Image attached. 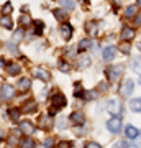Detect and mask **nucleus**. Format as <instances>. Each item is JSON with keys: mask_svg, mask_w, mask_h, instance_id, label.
<instances>
[{"mask_svg": "<svg viewBox=\"0 0 141 148\" xmlns=\"http://www.w3.org/2000/svg\"><path fill=\"white\" fill-rule=\"evenodd\" d=\"M66 104H67V101H66V97H64L63 94H59V92H56V94L51 95V109H49V112L48 114H51V115H54L58 110H61V109H64L66 107Z\"/></svg>", "mask_w": 141, "mask_h": 148, "instance_id": "nucleus-1", "label": "nucleus"}, {"mask_svg": "<svg viewBox=\"0 0 141 148\" xmlns=\"http://www.w3.org/2000/svg\"><path fill=\"white\" fill-rule=\"evenodd\" d=\"M107 109H108V112L113 117H120L121 114H123V104H121V101H118L116 97L110 99L108 104H107Z\"/></svg>", "mask_w": 141, "mask_h": 148, "instance_id": "nucleus-2", "label": "nucleus"}, {"mask_svg": "<svg viewBox=\"0 0 141 148\" xmlns=\"http://www.w3.org/2000/svg\"><path fill=\"white\" fill-rule=\"evenodd\" d=\"M123 64H115V66H110V68H107V77H108L112 82H115L116 79H120V76L123 74Z\"/></svg>", "mask_w": 141, "mask_h": 148, "instance_id": "nucleus-3", "label": "nucleus"}, {"mask_svg": "<svg viewBox=\"0 0 141 148\" xmlns=\"http://www.w3.org/2000/svg\"><path fill=\"white\" fill-rule=\"evenodd\" d=\"M107 128H108V132H112V133H120V130H121L120 117H112V119L107 122Z\"/></svg>", "mask_w": 141, "mask_h": 148, "instance_id": "nucleus-4", "label": "nucleus"}, {"mask_svg": "<svg viewBox=\"0 0 141 148\" xmlns=\"http://www.w3.org/2000/svg\"><path fill=\"white\" fill-rule=\"evenodd\" d=\"M133 90H135V82H133V79L123 81V84H121V87H120V94L123 95V97H128V95H131Z\"/></svg>", "mask_w": 141, "mask_h": 148, "instance_id": "nucleus-5", "label": "nucleus"}, {"mask_svg": "<svg viewBox=\"0 0 141 148\" xmlns=\"http://www.w3.org/2000/svg\"><path fill=\"white\" fill-rule=\"evenodd\" d=\"M13 95H15V90L10 84L2 86V101H10V99H13Z\"/></svg>", "mask_w": 141, "mask_h": 148, "instance_id": "nucleus-6", "label": "nucleus"}, {"mask_svg": "<svg viewBox=\"0 0 141 148\" xmlns=\"http://www.w3.org/2000/svg\"><path fill=\"white\" fill-rule=\"evenodd\" d=\"M35 125H33L30 120H23V122H20V132H23V133H26V135H33L35 133Z\"/></svg>", "mask_w": 141, "mask_h": 148, "instance_id": "nucleus-7", "label": "nucleus"}, {"mask_svg": "<svg viewBox=\"0 0 141 148\" xmlns=\"http://www.w3.org/2000/svg\"><path fill=\"white\" fill-rule=\"evenodd\" d=\"M40 127L44 128V130L52 127V115L51 114H43V115L40 117Z\"/></svg>", "mask_w": 141, "mask_h": 148, "instance_id": "nucleus-8", "label": "nucleus"}, {"mask_svg": "<svg viewBox=\"0 0 141 148\" xmlns=\"http://www.w3.org/2000/svg\"><path fill=\"white\" fill-rule=\"evenodd\" d=\"M69 119H71L72 123H76V125H79V127H80L82 123H85V115H84L82 112H72Z\"/></svg>", "mask_w": 141, "mask_h": 148, "instance_id": "nucleus-9", "label": "nucleus"}, {"mask_svg": "<svg viewBox=\"0 0 141 148\" xmlns=\"http://www.w3.org/2000/svg\"><path fill=\"white\" fill-rule=\"evenodd\" d=\"M115 54H116V48L115 46H107V48H104L102 56H104L105 61H112V59L115 58Z\"/></svg>", "mask_w": 141, "mask_h": 148, "instance_id": "nucleus-10", "label": "nucleus"}, {"mask_svg": "<svg viewBox=\"0 0 141 148\" xmlns=\"http://www.w3.org/2000/svg\"><path fill=\"white\" fill-rule=\"evenodd\" d=\"M38 109V106H36V102L33 101V99H30V101H26L25 102V106L21 107V112L23 114H33V112Z\"/></svg>", "mask_w": 141, "mask_h": 148, "instance_id": "nucleus-11", "label": "nucleus"}, {"mask_svg": "<svg viewBox=\"0 0 141 148\" xmlns=\"http://www.w3.org/2000/svg\"><path fill=\"white\" fill-rule=\"evenodd\" d=\"M33 76H35V77H38V79L44 81V82L51 79V74L48 73V71H44V69H40V68H38V69H33Z\"/></svg>", "mask_w": 141, "mask_h": 148, "instance_id": "nucleus-12", "label": "nucleus"}, {"mask_svg": "<svg viewBox=\"0 0 141 148\" xmlns=\"http://www.w3.org/2000/svg\"><path fill=\"white\" fill-rule=\"evenodd\" d=\"M72 25H69V23H63L61 25V35H63L64 40H69V38L72 36Z\"/></svg>", "mask_w": 141, "mask_h": 148, "instance_id": "nucleus-13", "label": "nucleus"}, {"mask_svg": "<svg viewBox=\"0 0 141 148\" xmlns=\"http://www.w3.org/2000/svg\"><path fill=\"white\" fill-rule=\"evenodd\" d=\"M135 38V30L130 27H125L123 30H121V40H125V41H130V40H133Z\"/></svg>", "mask_w": 141, "mask_h": 148, "instance_id": "nucleus-14", "label": "nucleus"}, {"mask_svg": "<svg viewBox=\"0 0 141 148\" xmlns=\"http://www.w3.org/2000/svg\"><path fill=\"white\" fill-rule=\"evenodd\" d=\"M30 87H31V81L28 79V77H21V79L18 81V89H20L21 92H28Z\"/></svg>", "mask_w": 141, "mask_h": 148, "instance_id": "nucleus-15", "label": "nucleus"}, {"mask_svg": "<svg viewBox=\"0 0 141 148\" xmlns=\"http://www.w3.org/2000/svg\"><path fill=\"white\" fill-rule=\"evenodd\" d=\"M138 128L136 127H133V125H126V128H125V135L130 140H135V138H138Z\"/></svg>", "mask_w": 141, "mask_h": 148, "instance_id": "nucleus-16", "label": "nucleus"}, {"mask_svg": "<svg viewBox=\"0 0 141 148\" xmlns=\"http://www.w3.org/2000/svg\"><path fill=\"white\" fill-rule=\"evenodd\" d=\"M85 32L89 33V35H92V36H95L97 32H99L97 23H95V21H87V23H85Z\"/></svg>", "mask_w": 141, "mask_h": 148, "instance_id": "nucleus-17", "label": "nucleus"}, {"mask_svg": "<svg viewBox=\"0 0 141 148\" xmlns=\"http://www.w3.org/2000/svg\"><path fill=\"white\" fill-rule=\"evenodd\" d=\"M7 73L10 74V76H16V74H20V64L10 63L8 66H7Z\"/></svg>", "mask_w": 141, "mask_h": 148, "instance_id": "nucleus-18", "label": "nucleus"}, {"mask_svg": "<svg viewBox=\"0 0 141 148\" xmlns=\"http://www.w3.org/2000/svg\"><path fill=\"white\" fill-rule=\"evenodd\" d=\"M130 109L133 112H141V97H138V99H131L130 101Z\"/></svg>", "mask_w": 141, "mask_h": 148, "instance_id": "nucleus-19", "label": "nucleus"}, {"mask_svg": "<svg viewBox=\"0 0 141 148\" xmlns=\"http://www.w3.org/2000/svg\"><path fill=\"white\" fill-rule=\"evenodd\" d=\"M90 46H92V41H90V40H87V38H84V40H80V41H79L77 49H79V51H85V49H89Z\"/></svg>", "mask_w": 141, "mask_h": 148, "instance_id": "nucleus-20", "label": "nucleus"}, {"mask_svg": "<svg viewBox=\"0 0 141 148\" xmlns=\"http://www.w3.org/2000/svg\"><path fill=\"white\" fill-rule=\"evenodd\" d=\"M8 117H10L13 122H18V119H20V109H18V107L10 109V110H8Z\"/></svg>", "mask_w": 141, "mask_h": 148, "instance_id": "nucleus-21", "label": "nucleus"}, {"mask_svg": "<svg viewBox=\"0 0 141 148\" xmlns=\"http://www.w3.org/2000/svg\"><path fill=\"white\" fill-rule=\"evenodd\" d=\"M54 16H56V20L63 21V23L67 21V13H66L64 10H54Z\"/></svg>", "mask_w": 141, "mask_h": 148, "instance_id": "nucleus-22", "label": "nucleus"}, {"mask_svg": "<svg viewBox=\"0 0 141 148\" xmlns=\"http://www.w3.org/2000/svg\"><path fill=\"white\" fill-rule=\"evenodd\" d=\"M33 23H35V35H41L44 30V23L41 20H35Z\"/></svg>", "mask_w": 141, "mask_h": 148, "instance_id": "nucleus-23", "label": "nucleus"}, {"mask_svg": "<svg viewBox=\"0 0 141 148\" xmlns=\"http://www.w3.org/2000/svg\"><path fill=\"white\" fill-rule=\"evenodd\" d=\"M20 148H35V140H31L30 137L25 138V140L20 143Z\"/></svg>", "mask_w": 141, "mask_h": 148, "instance_id": "nucleus-24", "label": "nucleus"}, {"mask_svg": "<svg viewBox=\"0 0 141 148\" xmlns=\"http://www.w3.org/2000/svg\"><path fill=\"white\" fill-rule=\"evenodd\" d=\"M97 95H99L97 90H87V92H84V99H85V101H94Z\"/></svg>", "mask_w": 141, "mask_h": 148, "instance_id": "nucleus-25", "label": "nucleus"}, {"mask_svg": "<svg viewBox=\"0 0 141 148\" xmlns=\"http://www.w3.org/2000/svg\"><path fill=\"white\" fill-rule=\"evenodd\" d=\"M59 3L63 5V8H67V10H71V8H74V0H59Z\"/></svg>", "mask_w": 141, "mask_h": 148, "instance_id": "nucleus-26", "label": "nucleus"}, {"mask_svg": "<svg viewBox=\"0 0 141 148\" xmlns=\"http://www.w3.org/2000/svg\"><path fill=\"white\" fill-rule=\"evenodd\" d=\"M136 10H138V8H136V5H130L128 8H126V12H125V16H126V18H131V16L136 13Z\"/></svg>", "mask_w": 141, "mask_h": 148, "instance_id": "nucleus-27", "label": "nucleus"}, {"mask_svg": "<svg viewBox=\"0 0 141 148\" xmlns=\"http://www.w3.org/2000/svg\"><path fill=\"white\" fill-rule=\"evenodd\" d=\"M2 27L7 28V30H12V27H13V23H12L10 18H7V16H3L2 18Z\"/></svg>", "mask_w": 141, "mask_h": 148, "instance_id": "nucleus-28", "label": "nucleus"}, {"mask_svg": "<svg viewBox=\"0 0 141 148\" xmlns=\"http://www.w3.org/2000/svg\"><path fill=\"white\" fill-rule=\"evenodd\" d=\"M12 12V3L10 2H7V3H3V7H2V13H3V16L5 15H8Z\"/></svg>", "mask_w": 141, "mask_h": 148, "instance_id": "nucleus-29", "label": "nucleus"}, {"mask_svg": "<svg viewBox=\"0 0 141 148\" xmlns=\"http://www.w3.org/2000/svg\"><path fill=\"white\" fill-rule=\"evenodd\" d=\"M54 147V140L52 138H44L43 140V148H52Z\"/></svg>", "mask_w": 141, "mask_h": 148, "instance_id": "nucleus-30", "label": "nucleus"}, {"mask_svg": "<svg viewBox=\"0 0 141 148\" xmlns=\"http://www.w3.org/2000/svg\"><path fill=\"white\" fill-rule=\"evenodd\" d=\"M20 23H21V27H28V25L31 23V20H30V16H28V15L25 13V15H23V16L20 18Z\"/></svg>", "mask_w": 141, "mask_h": 148, "instance_id": "nucleus-31", "label": "nucleus"}, {"mask_svg": "<svg viewBox=\"0 0 141 148\" xmlns=\"http://www.w3.org/2000/svg\"><path fill=\"white\" fill-rule=\"evenodd\" d=\"M74 95H76V97H84V94H82V86H80V82H77V84H76Z\"/></svg>", "mask_w": 141, "mask_h": 148, "instance_id": "nucleus-32", "label": "nucleus"}, {"mask_svg": "<svg viewBox=\"0 0 141 148\" xmlns=\"http://www.w3.org/2000/svg\"><path fill=\"white\" fill-rule=\"evenodd\" d=\"M59 69H61V71H63V73H67L69 71V64L66 63V61H64V59H61V61H59Z\"/></svg>", "mask_w": 141, "mask_h": 148, "instance_id": "nucleus-33", "label": "nucleus"}, {"mask_svg": "<svg viewBox=\"0 0 141 148\" xmlns=\"http://www.w3.org/2000/svg\"><path fill=\"white\" fill-rule=\"evenodd\" d=\"M113 148H130V145H128L125 140H118V142L113 145Z\"/></svg>", "mask_w": 141, "mask_h": 148, "instance_id": "nucleus-34", "label": "nucleus"}, {"mask_svg": "<svg viewBox=\"0 0 141 148\" xmlns=\"http://www.w3.org/2000/svg\"><path fill=\"white\" fill-rule=\"evenodd\" d=\"M120 51H121V53H125V54H128V53H130V45H128V43H121Z\"/></svg>", "mask_w": 141, "mask_h": 148, "instance_id": "nucleus-35", "label": "nucleus"}, {"mask_svg": "<svg viewBox=\"0 0 141 148\" xmlns=\"http://www.w3.org/2000/svg\"><path fill=\"white\" fill-rule=\"evenodd\" d=\"M133 69H135V71H140V74H141V59L133 61ZM140 79H141V77H140Z\"/></svg>", "mask_w": 141, "mask_h": 148, "instance_id": "nucleus-36", "label": "nucleus"}, {"mask_svg": "<svg viewBox=\"0 0 141 148\" xmlns=\"http://www.w3.org/2000/svg\"><path fill=\"white\" fill-rule=\"evenodd\" d=\"M71 147H72V148H85V145H84V142L77 140L76 143H71Z\"/></svg>", "mask_w": 141, "mask_h": 148, "instance_id": "nucleus-37", "label": "nucleus"}, {"mask_svg": "<svg viewBox=\"0 0 141 148\" xmlns=\"http://www.w3.org/2000/svg\"><path fill=\"white\" fill-rule=\"evenodd\" d=\"M7 48H8V49H10V51H12V53H18V51H16V46H15V45H13V43H12V41H8V43H7Z\"/></svg>", "mask_w": 141, "mask_h": 148, "instance_id": "nucleus-38", "label": "nucleus"}, {"mask_svg": "<svg viewBox=\"0 0 141 148\" xmlns=\"http://www.w3.org/2000/svg\"><path fill=\"white\" fill-rule=\"evenodd\" d=\"M21 38H23V28L16 30V33H15V40H21Z\"/></svg>", "mask_w": 141, "mask_h": 148, "instance_id": "nucleus-39", "label": "nucleus"}, {"mask_svg": "<svg viewBox=\"0 0 141 148\" xmlns=\"http://www.w3.org/2000/svg\"><path fill=\"white\" fill-rule=\"evenodd\" d=\"M99 89L102 90V92H105V90L108 89V84H107V82H100V84H99Z\"/></svg>", "mask_w": 141, "mask_h": 148, "instance_id": "nucleus-40", "label": "nucleus"}, {"mask_svg": "<svg viewBox=\"0 0 141 148\" xmlns=\"http://www.w3.org/2000/svg\"><path fill=\"white\" fill-rule=\"evenodd\" d=\"M85 148H102V147H100L99 143H95V142H90V143H87V147H85Z\"/></svg>", "mask_w": 141, "mask_h": 148, "instance_id": "nucleus-41", "label": "nucleus"}, {"mask_svg": "<svg viewBox=\"0 0 141 148\" xmlns=\"http://www.w3.org/2000/svg\"><path fill=\"white\" fill-rule=\"evenodd\" d=\"M69 147H71V143H69V142H61L58 145V148H69Z\"/></svg>", "mask_w": 141, "mask_h": 148, "instance_id": "nucleus-42", "label": "nucleus"}, {"mask_svg": "<svg viewBox=\"0 0 141 148\" xmlns=\"http://www.w3.org/2000/svg\"><path fill=\"white\" fill-rule=\"evenodd\" d=\"M135 23H136V25H141V13L135 16Z\"/></svg>", "mask_w": 141, "mask_h": 148, "instance_id": "nucleus-43", "label": "nucleus"}, {"mask_svg": "<svg viewBox=\"0 0 141 148\" xmlns=\"http://www.w3.org/2000/svg\"><path fill=\"white\" fill-rule=\"evenodd\" d=\"M113 2H115V7H118V5H120V0H113Z\"/></svg>", "mask_w": 141, "mask_h": 148, "instance_id": "nucleus-44", "label": "nucleus"}, {"mask_svg": "<svg viewBox=\"0 0 141 148\" xmlns=\"http://www.w3.org/2000/svg\"><path fill=\"white\" fill-rule=\"evenodd\" d=\"M138 49H140V51H141V43H138Z\"/></svg>", "mask_w": 141, "mask_h": 148, "instance_id": "nucleus-45", "label": "nucleus"}, {"mask_svg": "<svg viewBox=\"0 0 141 148\" xmlns=\"http://www.w3.org/2000/svg\"><path fill=\"white\" fill-rule=\"evenodd\" d=\"M138 5H140V7H141V0H138Z\"/></svg>", "mask_w": 141, "mask_h": 148, "instance_id": "nucleus-46", "label": "nucleus"}, {"mask_svg": "<svg viewBox=\"0 0 141 148\" xmlns=\"http://www.w3.org/2000/svg\"><path fill=\"white\" fill-rule=\"evenodd\" d=\"M84 2H89V0H84Z\"/></svg>", "mask_w": 141, "mask_h": 148, "instance_id": "nucleus-47", "label": "nucleus"}]
</instances>
